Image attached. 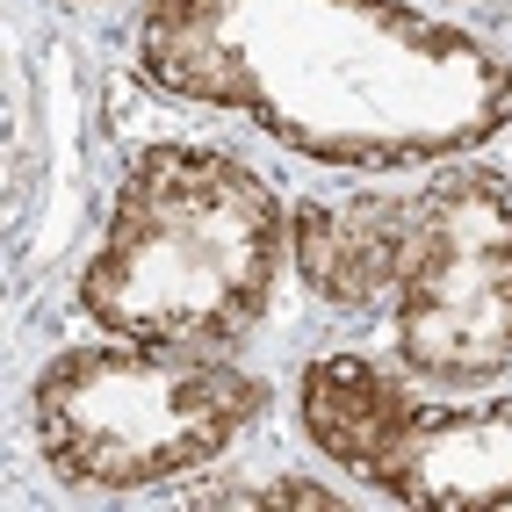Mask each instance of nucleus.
I'll return each instance as SVG.
<instances>
[{"instance_id":"f257e3e1","label":"nucleus","mask_w":512,"mask_h":512,"mask_svg":"<svg viewBox=\"0 0 512 512\" xmlns=\"http://www.w3.org/2000/svg\"><path fill=\"white\" fill-rule=\"evenodd\" d=\"M138 65L339 174H412L512 130V58L419 0H145Z\"/></svg>"},{"instance_id":"f03ea898","label":"nucleus","mask_w":512,"mask_h":512,"mask_svg":"<svg viewBox=\"0 0 512 512\" xmlns=\"http://www.w3.org/2000/svg\"><path fill=\"white\" fill-rule=\"evenodd\" d=\"M289 267L332 311L383 318L412 383L512 375V181L491 166L440 159L404 195L296 202Z\"/></svg>"},{"instance_id":"7ed1b4c3","label":"nucleus","mask_w":512,"mask_h":512,"mask_svg":"<svg viewBox=\"0 0 512 512\" xmlns=\"http://www.w3.org/2000/svg\"><path fill=\"white\" fill-rule=\"evenodd\" d=\"M296 210L217 145H145L80 267V311L159 347H238L282 289Z\"/></svg>"},{"instance_id":"20e7f679","label":"nucleus","mask_w":512,"mask_h":512,"mask_svg":"<svg viewBox=\"0 0 512 512\" xmlns=\"http://www.w3.org/2000/svg\"><path fill=\"white\" fill-rule=\"evenodd\" d=\"M267 412V383L210 347L101 332L37 368L29 426L58 484L159 491L224 462Z\"/></svg>"},{"instance_id":"39448f33","label":"nucleus","mask_w":512,"mask_h":512,"mask_svg":"<svg viewBox=\"0 0 512 512\" xmlns=\"http://www.w3.org/2000/svg\"><path fill=\"white\" fill-rule=\"evenodd\" d=\"M303 440L412 512H505L512 505V397L440 404L368 354H311L296 368Z\"/></svg>"},{"instance_id":"423d86ee","label":"nucleus","mask_w":512,"mask_h":512,"mask_svg":"<svg viewBox=\"0 0 512 512\" xmlns=\"http://www.w3.org/2000/svg\"><path fill=\"white\" fill-rule=\"evenodd\" d=\"M195 505H224V512H246V505H311V512H332L339 491L311 484V476H267V484H210V491H195Z\"/></svg>"},{"instance_id":"0eeeda50","label":"nucleus","mask_w":512,"mask_h":512,"mask_svg":"<svg viewBox=\"0 0 512 512\" xmlns=\"http://www.w3.org/2000/svg\"><path fill=\"white\" fill-rule=\"evenodd\" d=\"M80 8H116V0H80Z\"/></svg>"}]
</instances>
